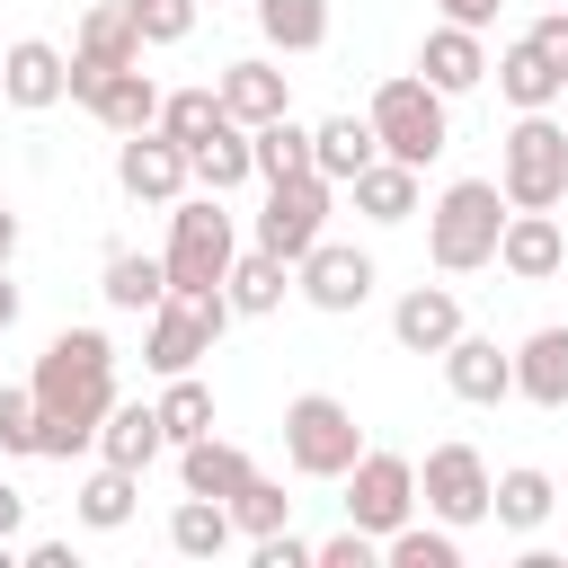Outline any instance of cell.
<instances>
[{
	"instance_id": "5b68a950",
	"label": "cell",
	"mask_w": 568,
	"mask_h": 568,
	"mask_svg": "<svg viewBox=\"0 0 568 568\" xmlns=\"http://www.w3.org/2000/svg\"><path fill=\"white\" fill-rule=\"evenodd\" d=\"M142 320H151V328H142V364L169 382V373H195V364L213 355V337L231 328V293H222V284H213V293H160Z\"/></svg>"
},
{
	"instance_id": "5bb4252c",
	"label": "cell",
	"mask_w": 568,
	"mask_h": 568,
	"mask_svg": "<svg viewBox=\"0 0 568 568\" xmlns=\"http://www.w3.org/2000/svg\"><path fill=\"white\" fill-rule=\"evenodd\" d=\"M444 382H453V399H470V408H497V399H515V355L497 346V337H453L444 346Z\"/></svg>"
},
{
	"instance_id": "30bf717a",
	"label": "cell",
	"mask_w": 568,
	"mask_h": 568,
	"mask_svg": "<svg viewBox=\"0 0 568 568\" xmlns=\"http://www.w3.org/2000/svg\"><path fill=\"white\" fill-rule=\"evenodd\" d=\"M417 497H426L435 524L470 532V524H488V462H479L470 444H435L426 470H417Z\"/></svg>"
},
{
	"instance_id": "9c48e42d",
	"label": "cell",
	"mask_w": 568,
	"mask_h": 568,
	"mask_svg": "<svg viewBox=\"0 0 568 568\" xmlns=\"http://www.w3.org/2000/svg\"><path fill=\"white\" fill-rule=\"evenodd\" d=\"M408 515H417V462L408 453H355V470H346V524H364L382 541Z\"/></svg>"
},
{
	"instance_id": "74e56055",
	"label": "cell",
	"mask_w": 568,
	"mask_h": 568,
	"mask_svg": "<svg viewBox=\"0 0 568 568\" xmlns=\"http://www.w3.org/2000/svg\"><path fill=\"white\" fill-rule=\"evenodd\" d=\"M195 9L204 0H133V27H142V44H186L195 36Z\"/></svg>"
},
{
	"instance_id": "9a60e30c",
	"label": "cell",
	"mask_w": 568,
	"mask_h": 568,
	"mask_svg": "<svg viewBox=\"0 0 568 568\" xmlns=\"http://www.w3.org/2000/svg\"><path fill=\"white\" fill-rule=\"evenodd\" d=\"M497 266H506L515 284H550V275L568 266V240H559V222H550V213H515V204H506V231H497Z\"/></svg>"
},
{
	"instance_id": "ba28073f",
	"label": "cell",
	"mask_w": 568,
	"mask_h": 568,
	"mask_svg": "<svg viewBox=\"0 0 568 568\" xmlns=\"http://www.w3.org/2000/svg\"><path fill=\"white\" fill-rule=\"evenodd\" d=\"M328 204H337V186H328L320 169L275 178V186H266V213H257V248L284 257V266H302V257L328 240Z\"/></svg>"
},
{
	"instance_id": "d590c367",
	"label": "cell",
	"mask_w": 568,
	"mask_h": 568,
	"mask_svg": "<svg viewBox=\"0 0 568 568\" xmlns=\"http://www.w3.org/2000/svg\"><path fill=\"white\" fill-rule=\"evenodd\" d=\"M382 559L390 568H462V541H453V524H399V532H382Z\"/></svg>"
},
{
	"instance_id": "4fadbf2b",
	"label": "cell",
	"mask_w": 568,
	"mask_h": 568,
	"mask_svg": "<svg viewBox=\"0 0 568 568\" xmlns=\"http://www.w3.org/2000/svg\"><path fill=\"white\" fill-rule=\"evenodd\" d=\"M62 71H71V53H62V44H44V36L0 44V98H9V106H27V115L62 106Z\"/></svg>"
},
{
	"instance_id": "7c38bea8",
	"label": "cell",
	"mask_w": 568,
	"mask_h": 568,
	"mask_svg": "<svg viewBox=\"0 0 568 568\" xmlns=\"http://www.w3.org/2000/svg\"><path fill=\"white\" fill-rule=\"evenodd\" d=\"M186 142H169L160 124H142V133H124V151H115V186L133 195V204H178L186 195Z\"/></svg>"
},
{
	"instance_id": "f1b7e54d",
	"label": "cell",
	"mask_w": 568,
	"mask_h": 568,
	"mask_svg": "<svg viewBox=\"0 0 568 568\" xmlns=\"http://www.w3.org/2000/svg\"><path fill=\"white\" fill-rule=\"evenodd\" d=\"M186 169L204 178V195H231V186H248L257 169H248V124H213L195 151H186Z\"/></svg>"
},
{
	"instance_id": "7a4b0ae2",
	"label": "cell",
	"mask_w": 568,
	"mask_h": 568,
	"mask_svg": "<svg viewBox=\"0 0 568 568\" xmlns=\"http://www.w3.org/2000/svg\"><path fill=\"white\" fill-rule=\"evenodd\" d=\"M444 106H453V98H444L435 80L399 71V80H382V89H373L364 124H373L382 160H408V169L426 178V160H444V142H453V115H444Z\"/></svg>"
},
{
	"instance_id": "2e32d148",
	"label": "cell",
	"mask_w": 568,
	"mask_h": 568,
	"mask_svg": "<svg viewBox=\"0 0 568 568\" xmlns=\"http://www.w3.org/2000/svg\"><path fill=\"white\" fill-rule=\"evenodd\" d=\"M390 337H399L408 355H444V346L462 337V302H453V284H408V293L390 302Z\"/></svg>"
},
{
	"instance_id": "7bdbcfd3",
	"label": "cell",
	"mask_w": 568,
	"mask_h": 568,
	"mask_svg": "<svg viewBox=\"0 0 568 568\" xmlns=\"http://www.w3.org/2000/svg\"><path fill=\"white\" fill-rule=\"evenodd\" d=\"M506 0H435V18H453V27H488Z\"/></svg>"
},
{
	"instance_id": "7402d4cb",
	"label": "cell",
	"mask_w": 568,
	"mask_h": 568,
	"mask_svg": "<svg viewBox=\"0 0 568 568\" xmlns=\"http://www.w3.org/2000/svg\"><path fill=\"white\" fill-rule=\"evenodd\" d=\"M248 453L240 444H222V435H195V444H178V479H186V497H231V488H248Z\"/></svg>"
},
{
	"instance_id": "6da1fadb",
	"label": "cell",
	"mask_w": 568,
	"mask_h": 568,
	"mask_svg": "<svg viewBox=\"0 0 568 568\" xmlns=\"http://www.w3.org/2000/svg\"><path fill=\"white\" fill-rule=\"evenodd\" d=\"M27 390H36V462L89 453L98 444V417L115 408V346H106V328H62L36 355Z\"/></svg>"
},
{
	"instance_id": "ab89813d",
	"label": "cell",
	"mask_w": 568,
	"mask_h": 568,
	"mask_svg": "<svg viewBox=\"0 0 568 568\" xmlns=\"http://www.w3.org/2000/svg\"><path fill=\"white\" fill-rule=\"evenodd\" d=\"M524 36H532V53L568 80V0H559V9H532V27H524Z\"/></svg>"
},
{
	"instance_id": "83f0119b",
	"label": "cell",
	"mask_w": 568,
	"mask_h": 568,
	"mask_svg": "<svg viewBox=\"0 0 568 568\" xmlns=\"http://www.w3.org/2000/svg\"><path fill=\"white\" fill-rule=\"evenodd\" d=\"M248 169L275 186V178H302L311 169V124H293V115H266V124H248Z\"/></svg>"
},
{
	"instance_id": "e575fe53",
	"label": "cell",
	"mask_w": 568,
	"mask_h": 568,
	"mask_svg": "<svg viewBox=\"0 0 568 568\" xmlns=\"http://www.w3.org/2000/svg\"><path fill=\"white\" fill-rule=\"evenodd\" d=\"M222 506H231V532H248V541H266V532L293 524V497H284L275 479H257V470H248V488H231Z\"/></svg>"
},
{
	"instance_id": "ee69618b",
	"label": "cell",
	"mask_w": 568,
	"mask_h": 568,
	"mask_svg": "<svg viewBox=\"0 0 568 568\" xmlns=\"http://www.w3.org/2000/svg\"><path fill=\"white\" fill-rule=\"evenodd\" d=\"M18 524H27V488L0 479V541H18Z\"/></svg>"
},
{
	"instance_id": "836d02e7",
	"label": "cell",
	"mask_w": 568,
	"mask_h": 568,
	"mask_svg": "<svg viewBox=\"0 0 568 568\" xmlns=\"http://www.w3.org/2000/svg\"><path fill=\"white\" fill-rule=\"evenodd\" d=\"M151 408H160V435H169V444H195V435H213V390H204L195 373H169V390H160Z\"/></svg>"
},
{
	"instance_id": "ac0fdd59",
	"label": "cell",
	"mask_w": 568,
	"mask_h": 568,
	"mask_svg": "<svg viewBox=\"0 0 568 568\" xmlns=\"http://www.w3.org/2000/svg\"><path fill=\"white\" fill-rule=\"evenodd\" d=\"M160 408L151 399H115L106 417H98V462H115V470H151L160 462Z\"/></svg>"
},
{
	"instance_id": "d6a6232c",
	"label": "cell",
	"mask_w": 568,
	"mask_h": 568,
	"mask_svg": "<svg viewBox=\"0 0 568 568\" xmlns=\"http://www.w3.org/2000/svg\"><path fill=\"white\" fill-rule=\"evenodd\" d=\"M257 36L284 53H320L328 44V0H257Z\"/></svg>"
},
{
	"instance_id": "bcb514c9",
	"label": "cell",
	"mask_w": 568,
	"mask_h": 568,
	"mask_svg": "<svg viewBox=\"0 0 568 568\" xmlns=\"http://www.w3.org/2000/svg\"><path fill=\"white\" fill-rule=\"evenodd\" d=\"M18 320V284H9V266H0V328Z\"/></svg>"
},
{
	"instance_id": "4316f807",
	"label": "cell",
	"mask_w": 568,
	"mask_h": 568,
	"mask_svg": "<svg viewBox=\"0 0 568 568\" xmlns=\"http://www.w3.org/2000/svg\"><path fill=\"white\" fill-rule=\"evenodd\" d=\"M80 62H142V27H133V0H98L80 18Z\"/></svg>"
},
{
	"instance_id": "7dc6e473",
	"label": "cell",
	"mask_w": 568,
	"mask_h": 568,
	"mask_svg": "<svg viewBox=\"0 0 568 568\" xmlns=\"http://www.w3.org/2000/svg\"><path fill=\"white\" fill-rule=\"evenodd\" d=\"M550 115H559V124H568V89H559V106H550Z\"/></svg>"
},
{
	"instance_id": "8992f818",
	"label": "cell",
	"mask_w": 568,
	"mask_h": 568,
	"mask_svg": "<svg viewBox=\"0 0 568 568\" xmlns=\"http://www.w3.org/2000/svg\"><path fill=\"white\" fill-rule=\"evenodd\" d=\"M231 257H240V240H231L222 195H186V204L169 213V248H160L169 293H213V284L231 275Z\"/></svg>"
},
{
	"instance_id": "d4e9b609",
	"label": "cell",
	"mask_w": 568,
	"mask_h": 568,
	"mask_svg": "<svg viewBox=\"0 0 568 568\" xmlns=\"http://www.w3.org/2000/svg\"><path fill=\"white\" fill-rule=\"evenodd\" d=\"M364 160H382V142H373L364 115H328V124H311V169H320L328 186H346Z\"/></svg>"
},
{
	"instance_id": "f35d334b",
	"label": "cell",
	"mask_w": 568,
	"mask_h": 568,
	"mask_svg": "<svg viewBox=\"0 0 568 568\" xmlns=\"http://www.w3.org/2000/svg\"><path fill=\"white\" fill-rule=\"evenodd\" d=\"M0 453L36 462V390H27V382H9V390H0Z\"/></svg>"
},
{
	"instance_id": "cb8c5ba5",
	"label": "cell",
	"mask_w": 568,
	"mask_h": 568,
	"mask_svg": "<svg viewBox=\"0 0 568 568\" xmlns=\"http://www.w3.org/2000/svg\"><path fill=\"white\" fill-rule=\"evenodd\" d=\"M559 89H568V80H559V71L532 53V36H515V44L497 53V98H506L515 115H532V106H559Z\"/></svg>"
},
{
	"instance_id": "603a6c76",
	"label": "cell",
	"mask_w": 568,
	"mask_h": 568,
	"mask_svg": "<svg viewBox=\"0 0 568 568\" xmlns=\"http://www.w3.org/2000/svg\"><path fill=\"white\" fill-rule=\"evenodd\" d=\"M550 506H559V488H550V470H532V462H515L506 479H488V515H497L506 532H541Z\"/></svg>"
},
{
	"instance_id": "4dcf8cb0",
	"label": "cell",
	"mask_w": 568,
	"mask_h": 568,
	"mask_svg": "<svg viewBox=\"0 0 568 568\" xmlns=\"http://www.w3.org/2000/svg\"><path fill=\"white\" fill-rule=\"evenodd\" d=\"M106 311H151L160 293H169V266L160 257H142V248H106Z\"/></svg>"
},
{
	"instance_id": "e0dca14e",
	"label": "cell",
	"mask_w": 568,
	"mask_h": 568,
	"mask_svg": "<svg viewBox=\"0 0 568 568\" xmlns=\"http://www.w3.org/2000/svg\"><path fill=\"white\" fill-rule=\"evenodd\" d=\"M417 80H435L444 98H462V89H479L488 80V44H479V27H426V44H417Z\"/></svg>"
},
{
	"instance_id": "d6986e66",
	"label": "cell",
	"mask_w": 568,
	"mask_h": 568,
	"mask_svg": "<svg viewBox=\"0 0 568 568\" xmlns=\"http://www.w3.org/2000/svg\"><path fill=\"white\" fill-rule=\"evenodd\" d=\"M213 89H222V115H231V124H266V115H293V89H284V71H275V62H231Z\"/></svg>"
},
{
	"instance_id": "ffe728a7",
	"label": "cell",
	"mask_w": 568,
	"mask_h": 568,
	"mask_svg": "<svg viewBox=\"0 0 568 568\" xmlns=\"http://www.w3.org/2000/svg\"><path fill=\"white\" fill-rule=\"evenodd\" d=\"M515 390L532 408H568V328H532L515 346Z\"/></svg>"
},
{
	"instance_id": "f6af8a7d",
	"label": "cell",
	"mask_w": 568,
	"mask_h": 568,
	"mask_svg": "<svg viewBox=\"0 0 568 568\" xmlns=\"http://www.w3.org/2000/svg\"><path fill=\"white\" fill-rule=\"evenodd\" d=\"M9 257H18V213L0 204V266H9Z\"/></svg>"
},
{
	"instance_id": "60d3db41",
	"label": "cell",
	"mask_w": 568,
	"mask_h": 568,
	"mask_svg": "<svg viewBox=\"0 0 568 568\" xmlns=\"http://www.w3.org/2000/svg\"><path fill=\"white\" fill-rule=\"evenodd\" d=\"M257 568H320V541H302V532L284 524V532L257 541Z\"/></svg>"
},
{
	"instance_id": "8fae6325",
	"label": "cell",
	"mask_w": 568,
	"mask_h": 568,
	"mask_svg": "<svg viewBox=\"0 0 568 568\" xmlns=\"http://www.w3.org/2000/svg\"><path fill=\"white\" fill-rule=\"evenodd\" d=\"M293 293H302L311 311L346 320V311H364V302H373V257H364V248H346V240H320V248L293 266Z\"/></svg>"
},
{
	"instance_id": "3957f363",
	"label": "cell",
	"mask_w": 568,
	"mask_h": 568,
	"mask_svg": "<svg viewBox=\"0 0 568 568\" xmlns=\"http://www.w3.org/2000/svg\"><path fill=\"white\" fill-rule=\"evenodd\" d=\"M497 231H506V195L497 178H453L426 213V257L444 275H470V266H497Z\"/></svg>"
},
{
	"instance_id": "277c9868",
	"label": "cell",
	"mask_w": 568,
	"mask_h": 568,
	"mask_svg": "<svg viewBox=\"0 0 568 568\" xmlns=\"http://www.w3.org/2000/svg\"><path fill=\"white\" fill-rule=\"evenodd\" d=\"M497 195L515 213H550L568 195V124L550 106H532V115L506 124V142H497Z\"/></svg>"
},
{
	"instance_id": "52a82bcc",
	"label": "cell",
	"mask_w": 568,
	"mask_h": 568,
	"mask_svg": "<svg viewBox=\"0 0 568 568\" xmlns=\"http://www.w3.org/2000/svg\"><path fill=\"white\" fill-rule=\"evenodd\" d=\"M355 453H364V426H355V408H346V399L302 390V399L284 408V462H293L302 479H346V470H355Z\"/></svg>"
},
{
	"instance_id": "c3c4849f",
	"label": "cell",
	"mask_w": 568,
	"mask_h": 568,
	"mask_svg": "<svg viewBox=\"0 0 568 568\" xmlns=\"http://www.w3.org/2000/svg\"><path fill=\"white\" fill-rule=\"evenodd\" d=\"M532 9H559V0H532Z\"/></svg>"
},
{
	"instance_id": "484cf974",
	"label": "cell",
	"mask_w": 568,
	"mask_h": 568,
	"mask_svg": "<svg viewBox=\"0 0 568 568\" xmlns=\"http://www.w3.org/2000/svg\"><path fill=\"white\" fill-rule=\"evenodd\" d=\"M293 266L284 257H266V248H248V257H231V275H222V293H231V320H266V311H284V284Z\"/></svg>"
},
{
	"instance_id": "1f68e13d",
	"label": "cell",
	"mask_w": 568,
	"mask_h": 568,
	"mask_svg": "<svg viewBox=\"0 0 568 568\" xmlns=\"http://www.w3.org/2000/svg\"><path fill=\"white\" fill-rule=\"evenodd\" d=\"M169 550H178V559H222V550H231V506H222V497H186V506L169 515Z\"/></svg>"
},
{
	"instance_id": "8d00e7d4",
	"label": "cell",
	"mask_w": 568,
	"mask_h": 568,
	"mask_svg": "<svg viewBox=\"0 0 568 568\" xmlns=\"http://www.w3.org/2000/svg\"><path fill=\"white\" fill-rule=\"evenodd\" d=\"M213 124H231V115H222V89H169V98H160V133H169V142L195 151Z\"/></svg>"
},
{
	"instance_id": "44dd1931",
	"label": "cell",
	"mask_w": 568,
	"mask_h": 568,
	"mask_svg": "<svg viewBox=\"0 0 568 568\" xmlns=\"http://www.w3.org/2000/svg\"><path fill=\"white\" fill-rule=\"evenodd\" d=\"M346 195H355L364 222H408V213H417V169H408V160H364V169L346 178Z\"/></svg>"
},
{
	"instance_id": "f546056e",
	"label": "cell",
	"mask_w": 568,
	"mask_h": 568,
	"mask_svg": "<svg viewBox=\"0 0 568 568\" xmlns=\"http://www.w3.org/2000/svg\"><path fill=\"white\" fill-rule=\"evenodd\" d=\"M133 479H142V470H115V462H98V470L80 479L71 515H80L89 532H124V524H133Z\"/></svg>"
},
{
	"instance_id": "b9f144b4",
	"label": "cell",
	"mask_w": 568,
	"mask_h": 568,
	"mask_svg": "<svg viewBox=\"0 0 568 568\" xmlns=\"http://www.w3.org/2000/svg\"><path fill=\"white\" fill-rule=\"evenodd\" d=\"M373 550H382V541H373L364 524H346V532L320 541V568H373Z\"/></svg>"
}]
</instances>
